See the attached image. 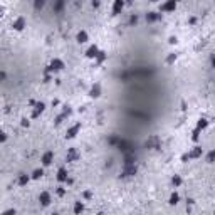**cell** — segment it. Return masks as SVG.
Segmentation results:
<instances>
[{
  "label": "cell",
  "mask_w": 215,
  "mask_h": 215,
  "mask_svg": "<svg viewBox=\"0 0 215 215\" xmlns=\"http://www.w3.org/2000/svg\"><path fill=\"white\" fill-rule=\"evenodd\" d=\"M177 0H165L160 5V12H173L177 9Z\"/></svg>",
  "instance_id": "obj_1"
},
{
  "label": "cell",
  "mask_w": 215,
  "mask_h": 215,
  "mask_svg": "<svg viewBox=\"0 0 215 215\" xmlns=\"http://www.w3.org/2000/svg\"><path fill=\"white\" fill-rule=\"evenodd\" d=\"M12 25H14V29H15V30L20 32V30H24V27L27 25V20H25L24 17H17L15 20H14V24H12Z\"/></svg>",
  "instance_id": "obj_2"
},
{
  "label": "cell",
  "mask_w": 215,
  "mask_h": 215,
  "mask_svg": "<svg viewBox=\"0 0 215 215\" xmlns=\"http://www.w3.org/2000/svg\"><path fill=\"white\" fill-rule=\"evenodd\" d=\"M40 161H42L44 166H49V165L54 161V151H46V153L42 155V160Z\"/></svg>",
  "instance_id": "obj_3"
},
{
  "label": "cell",
  "mask_w": 215,
  "mask_h": 215,
  "mask_svg": "<svg viewBox=\"0 0 215 215\" xmlns=\"http://www.w3.org/2000/svg\"><path fill=\"white\" fill-rule=\"evenodd\" d=\"M79 131H81V123H77V125H74L72 128H69V129H67V135H66V136H67V138H76Z\"/></svg>",
  "instance_id": "obj_4"
},
{
  "label": "cell",
  "mask_w": 215,
  "mask_h": 215,
  "mask_svg": "<svg viewBox=\"0 0 215 215\" xmlns=\"http://www.w3.org/2000/svg\"><path fill=\"white\" fill-rule=\"evenodd\" d=\"M51 69H52V71H62V69H64V61H61V59H52Z\"/></svg>",
  "instance_id": "obj_5"
},
{
  "label": "cell",
  "mask_w": 215,
  "mask_h": 215,
  "mask_svg": "<svg viewBox=\"0 0 215 215\" xmlns=\"http://www.w3.org/2000/svg\"><path fill=\"white\" fill-rule=\"evenodd\" d=\"M203 155V148L202 146H193V150L188 153V158H200Z\"/></svg>",
  "instance_id": "obj_6"
},
{
  "label": "cell",
  "mask_w": 215,
  "mask_h": 215,
  "mask_svg": "<svg viewBox=\"0 0 215 215\" xmlns=\"http://www.w3.org/2000/svg\"><path fill=\"white\" fill-rule=\"evenodd\" d=\"M123 5H125V2H123V0H114V3H113V14H114V15L121 14Z\"/></svg>",
  "instance_id": "obj_7"
},
{
  "label": "cell",
  "mask_w": 215,
  "mask_h": 215,
  "mask_svg": "<svg viewBox=\"0 0 215 215\" xmlns=\"http://www.w3.org/2000/svg\"><path fill=\"white\" fill-rule=\"evenodd\" d=\"M39 200H40L42 205H49V203H51V193H49V192H42V193L39 195Z\"/></svg>",
  "instance_id": "obj_8"
},
{
  "label": "cell",
  "mask_w": 215,
  "mask_h": 215,
  "mask_svg": "<svg viewBox=\"0 0 215 215\" xmlns=\"http://www.w3.org/2000/svg\"><path fill=\"white\" fill-rule=\"evenodd\" d=\"M76 39H77V42H79V44H84V42H88L89 36H88V32H86V30H81V32H77Z\"/></svg>",
  "instance_id": "obj_9"
},
{
  "label": "cell",
  "mask_w": 215,
  "mask_h": 215,
  "mask_svg": "<svg viewBox=\"0 0 215 215\" xmlns=\"http://www.w3.org/2000/svg\"><path fill=\"white\" fill-rule=\"evenodd\" d=\"M57 180L62 183V181H66L67 180V170L62 166V168H59V171H57Z\"/></svg>",
  "instance_id": "obj_10"
},
{
  "label": "cell",
  "mask_w": 215,
  "mask_h": 215,
  "mask_svg": "<svg viewBox=\"0 0 215 215\" xmlns=\"http://www.w3.org/2000/svg\"><path fill=\"white\" fill-rule=\"evenodd\" d=\"M89 94L92 98H99V96H101V86H99V84H94V86L91 88Z\"/></svg>",
  "instance_id": "obj_11"
},
{
  "label": "cell",
  "mask_w": 215,
  "mask_h": 215,
  "mask_svg": "<svg viewBox=\"0 0 215 215\" xmlns=\"http://www.w3.org/2000/svg\"><path fill=\"white\" fill-rule=\"evenodd\" d=\"M98 52H99V49H98L96 46H91L89 49H88V52H86V55H88L89 59H94V57L98 55Z\"/></svg>",
  "instance_id": "obj_12"
},
{
  "label": "cell",
  "mask_w": 215,
  "mask_h": 215,
  "mask_svg": "<svg viewBox=\"0 0 215 215\" xmlns=\"http://www.w3.org/2000/svg\"><path fill=\"white\" fill-rule=\"evenodd\" d=\"M44 109H46V104H44V103H37V104H36V109H34V113H32V116H34V118H37V116H39V114H40Z\"/></svg>",
  "instance_id": "obj_13"
},
{
  "label": "cell",
  "mask_w": 215,
  "mask_h": 215,
  "mask_svg": "<svg viewBox=\"0 0 215 215\" xmlns=\"http://www.w3.org/2000/svg\"><path fill=\"white\" fill-rule=\"evenodd\" d=\"M79 158V153L74 150V148H71L69 151H67V161H74V160H77Z\"/></svg>",
  "instance_id": "obj_14"
},
{
  "label": "cell",
  "mask_w": 215,
  "mask_h": 215,
  "mask_svg": "<svg viewBox=\"0 0 215 215\" xmlns=\"http://www.w3.org/2000/svg\"><path fill=\"white\" fill-rule=\"evenodd\" d=\"M29 180H30L29 175H20V177H18V185H27Z\"/></svg>",
  "instance_id": "obj_15"
},
{
  "label": "cell",
  "mask_w": 215,
  "mask_h": 215,
  "mask_svg": "<svg viewBox=\"0 0 215 215\" xmlns=\"http://www.w3.org/2000/svg\"><path fill=\"white\" fill-rule=\"evenodd\" d=\"M42 175H44V170H42V168H37V170H34V173H32V178L39 180Z\"/></svg>",
  "instance_id": "obj_16"
},
{
  "label": "cell",
  "mask_w": 215,
  "mask_h": 215,
  "mask_svg": "<svg viewBox=\"0 0 215 215\" xmlns=\"http://www.w3.org/2000/svg\"><path fill=\"white\" fill-rule=\"evenodd\" d=\"M207 125H208V121L205 119V118H202L200 121H198V125H197V128L198 129H203V128H207Z\"/></svg>",
  "instance_id": "obj_17"
},
{
  "label": "cell",
  "mask_w": 215,
  "mask_h": 215,
  "mask_svg": "<svg viewBox=\"0 0 215 215\" xmlns=\"http://www.w3.org/2000/svg\"><path fill=\"white\" fill-rule=\"evenodd\" d=\"M178 200H180L178 193H171V197H170V203H171V205H175V203H178Z\"/></svg>",
  "instance_id": "obj_18"
},
{
  "label": "cell",
  "mask_w": 215,
  "mask_h": 215,
  "mask_svg": "<svg viewBox=\"0 0 215 215\" xmlns=\"http://www.w3.org/2000/svg\"><path fill=\"white\" fill-rule=\"evenodd\" d=\"M171 183H173L175 187H180V185H181V178L177 175V177H173V178H171Z\"/></svg>",
  "instance_id": "obj_19"
},
{
  "label": "cell",
  "mask_w": 215,
  "mask_h": 215,
  "mask_svg": "<svg viewBox=\"0 0 215 215\" xmlns=\"http://www.w3.org/2000/svg\"><path fill=\"white\" fill-rule=\"evenodd\" d=\"M82 208H84V207H82V203H81V202H77V203L74 205V212H76V214H79V212H82Z\"/></svg>",
  "instance_id": "obj_20"
},
{
  "label": "cell",
  "mask_w": 215,
  "mask_h": 215,
  "mask_svg": "<svg viewBox=\"0 0 215 215\" xmlns=\"http://www.w3.org/2000/svg\"><path fill=\"white\" fill-rule=\"evenodd\" d=\"M175 61H177V54H170V55L166 57V62H168V64H171V62H175Z\"/></svg>",
  "instance_id": "obj_21"
},
{
  "label": "cell",
  "mask_w": 215,
  "mask_h": 215,
  "mask_svg": "<svg viewBox=\"0 0 215 215\" xmlns=\"http://www.w3.org/2000/svg\"><path fill=\"white\" fill-rule=\"evenodd\" d=\"M3 141H7V135L3 131H0V143H3Z\"/></svg>",
  "instance_id": "obj_22"
},
{
  "label": "cell",
  "mask_w": 215,
  "mask_h": 215,
  "mask_svg": "<svg viewBox=\"0 0 215 215\" xmlns=\"http://www.w3.org/2000/svg\"><path fill=\"white\" fill-rule=\"evenodd\" d=\"M207 161H208V163H214V151H210V153H208V156H207Z\"/></svg>",
  "instance_id": "obj_23"
},
{
  "label": "cell",
  "mask_w": 215,
  "mask_h": 215,
  "mask_svg": "<svg viewBox=\"0 0 215 215\" xmlns=\"http://www.w3.org/2000/svg\"><path fill=\"white\" fill-rule=\"evenodd\" d=\"M44 7V0H37L36 2V9H42Z\"/></svg>",
  "instance_id": "obj_24"
},
{
  "label": "cell",
  "mask_w": 215,
  "mask_h": 215,
  "mask_svg": "<svg viewBox=\"0 0 215 215\" xmlns=\"http://www.w3.org/2000/svg\"><path fill=\"white\" fill-rule=\"evenodd\" d=\"M62 5H64V2H62V0H59V2L55 3V10H61V9H62Z\"/></svg>",
  "instance_id": "obj_25"
},
{
  "label": "cell",
  "mask_w": 215,
  "mask_h": 215,
  "mask_svg": "<svg viewBox=\"0 0 215 215\" xmlns=\"http://www.w3.org/2000/svg\"><path fill=\"white\" fill-rule=\"evenodd\" d=\"M64 193H66V190H64L62 187H59V190H57V195H61V197H62Z\"/></svg>",
  "instance_id": "obj_26"
},
{
  "label": "cell",
  "mask_w": 215,
  "mask_h": 215,
  "mask_svg": "<svg viewBox=\"0 0 215 215\" xmlns=\"http://www.w3.org/2000/svg\"><path fill=\"white\" fill-rule=\"evenodd\" d=\"M151 2H158V0H151Z\"/></svg>",
  "instance_id": "obj_27"
},
{
  "label": "cell",
  "mask_w": 215,
  "mask_h": 215,
  "mask_svg": "<svg viewBox=\"0 0 215 215\" xmlns=\"http://www.w3.org/2000/svg\"><path fill=\"white\" fill-rule=\"evenodd\" d=\"M177 2H181V0H177Z\"/></svg>",
  "instance_id": "obj_28"
}]
</instances>
